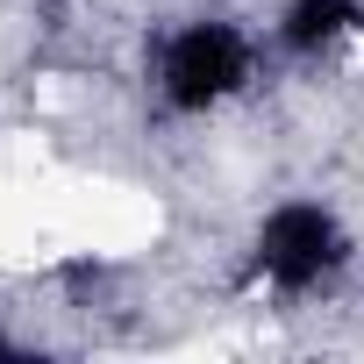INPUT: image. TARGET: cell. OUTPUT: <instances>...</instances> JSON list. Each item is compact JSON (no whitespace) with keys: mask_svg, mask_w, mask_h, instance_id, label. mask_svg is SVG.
<instances>
[{"mask_svg":"<svg viewBox=\"0 0 364 364\" xmlns=\"http://www.w3.org/2000/svg\"><path fill=\"white\" fill-rule=\"evenodd\" d=\"M257 79H264V43L236 15H186V22L157 29V43H150V93L178 122L222 114Z\"/></svg>","mask_w":364,"mask_h":364,"instance_id":"6da1fadb","label":"cell"},{"mask_svg":"<svg viewBox=\"0 0 364 364\" xmlns=\"http://www.w3.org/2000/svg\"><path fill=\"white\" fill-rule=\"evenodd\" d=\"M250 279L279 300H314L343 279L350 264V229L328 200H279L257 215L250 229V250H243Z\"/></svg>","mask_w":364,"mask_h":364,"instance_id":"7a4b0ae2","label":"cell"},{"mask_svg":"<svg viewBox=\"0 0 364 364\" xmlns=\"http://www.w3.org/2000/svg\"><path fill=\"white\" fill-rule=\"evenodd\" d=\"M272 43L293 65H328L343 43H364V0H286L272 15Z\"/></svg>","mask_w":364,"mask_h":364,"instance_id":"3957f363","label":"cell"}]
</instances>
